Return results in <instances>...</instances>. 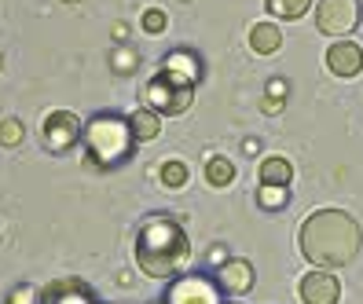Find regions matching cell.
Here are the masks:
<instances>
[{
	"label": "cell",
	"mask_w": 363,
	"mask_h": 304,
	"mask_svg": "<svg viewBox=\"0 0 363 304\" xmlns=\"http://www.w3.org/2000/svg\"><path fill=\"white\" fill-rule=\"evenodd\" d=\"M283 103H286V99H272V96H268V99L261 103V111H264V114H279V111H283Z\"/></svg>",
	"instance_id": "obj_25"
},
{
	"label": "cell",
	"mask_w": 363,
	"mask_h": 304,
	"mask_svg": "<svg viewBox=\"0 0 363 304\" xmlns=\"http://www.w3.org/2000/svg\"><path fill=\"white\" fill-rule=\"evenodd\" d=\"M0 70H4V55H0Z\"/></svg>",
	"instance_id": "obj_29"
},
{
	"label": "cell",
	"mask_w": 363,
	"mask_h": 304,
	"mask_svg": "<svg viewBox=\"0 0 363 304\" xmlns=\"http://www.w3.org/2000/svg\"><path fill=\"white\" fill-rule=\"evenodd\" d=\"M209 260H213V264H217V268H220V264H224V260H231V257H228V249H213V253H209Z\"/></svg>",
	"instance_id": "obj_26"
},
{
	"label": "cell",
	"mask_w": 363,
	"mask_h": 304,
	"mask_svg": "<svg viewBox=\"0 0 363 304\" xmlns=\"http://www.w3.org/2000/svg\"><path fill=\"white\" fill-rule=\"evenodd\" d=\"M297 293H301L305 304H337L341 300V278L327 268H312L301 286H297Z\"/></svg>",
	"instance_id": "obj_10"
},
{
	"label": "cell",
	"mask_w": 363,
	"mask_h": 304,
	"mask_svg": "<svg viewBox=\"0 0 363 304\" xmlns=\"http://www.w3.org/2000/svg\"><path fill=\"white\" fill-rule=\"evenodd\" d=\"M158 180H162V187H169V191H180V187H187V180H191V169H187V162H180V158H165L162 169H158Z\"/></svg>",
	"instance_id": "obj_16"
},
{
	"label": "cell",
	"mask_w": 363,
	"mask_h": 304,
	"mask_svg": "<svg viewBox=\"0 0 363 304\" xmlns=\"http://www.w3.org/2000/svg\"><path fill=\"white\" fill-rule=\"evenodd\" d=\"M327 70L334 77H356L363 70V48L356 40H334L327 48Z\"/></svg>",
	"instance_id": "obj_12"
},
{
	"label": "cell",
	"mask_w": 363,
	"mask_h": 304,
	"mask_svg": "<svg viewBox=\"0 0 363 304\" xmlns=\"http://www.w3.org/2000/svg\"><path fill=\"white\" fill-rule=\"evenodd\" d=\"M264 8H268L275 18H286V23H294V18H301V15L312 8V0H264Z\"/></svg>",
	"instance_id": "obj_18"
},
{
	"label": "cell",
	"mask_w": 363,
	"mask_h": 304,
	"mask_svg": "<svg viewBox=\"0 0 363 304\" xmlns=\"http://www.w3.org/2000/svg\"><path fill=\"white\" fill-rule=\"evenodd\" d=\"M4 304H40V290L37 286H30V282H18V286L8 293V300Z\"/></svg>",
	"instance_id": "obj_22"
},
{
	"label": "cell",
	"mask_w": 363,
	"mask_h": 304,
	"mask_svg": "<svg viewBox=\"0 0 363 304\" xmlns=\"http://www.w3.org/2000/svg\"><path fill=\"white\" fill-rule=\"evenodd\" d=\"M290 202V191L286 187H272V184H261L257 187V206L261 209H283Z\"/></svg>",
	"instance_id": "obj_19"
},
{
	"label": "cell",
	"mask_w": 363,
	"mask_h": 304,
	"mask_svg": "<svg viewBox=\"0 0 363 304\" xmlns=\"http://www.w3.org/2000/svg\"><path fill=\"white\" fill-rule=\"evenodd\" d=\"M143 99L151 111H158L165 118H177V114H187V106L195 103V89H177L165 77H151L143 89Z\"/></svg>",
	"instance_id": "obj_7"
},
{
	"label": "cell",
	"mask_w": 363,
	"mask_h": 304,
	"mask_svg": "<svg viewBox=\"0 0 363 304\" xmlns=\"http://www.w3.org/2000/svg\"><path fill=\"white\" fill-rule=\"evenodd\" d=\"M191 238L184 231V224L169 213H155L140 224L136 235V268L147 278H162V282H173L177 275L187 271L191 264Z\"/></svg>",
	"instance_id": "obj_2"
},
{
	"label": "cell",
	"mask_w": 363,
	"mask_h": 304,
	"mask_svg": "<svg viewBox=\"0 0 363 304\" xmlns=\"http://www.w3.org/2000/svg\"><path fill=\"white\" fill-rule=\"evenodd\" d=\"M297 246L301 257L312 268H345L356 260L363 246V231L345 209H315L305 216L301 231H297Z\"/></svg>",
	"instance_id": "obj_1"
},
{
	"label": "cell",
	"mask_w": 363,
	"mask_h": 304,
	"mask_svg": "<svg viewBox=\"0 0 363 304\" xmlns=\"http://www.w3.org/2000/svg\"><path fill=\"white\" fill-rule=\"evenodd\" d=\"M359 0H319L315 4V30L323 37H349L359 26Z\"/></svg>",
	"instance_id": "obj_6"
},
{
	"label": "cell",
	"mask_w": 363,
	"mask_h": 304,
	"mask_svg": "<svg viewBox=\"0 0 363 304\" xmlns=\"http://www.w3.org/2000/svg\"><path fill=\"white\" fill-rule=\"evenodd\" d=\"M136 62H140V59H136L133 48H118V52H114V70H118V74H133Z\"/></svg>",
	"instance_id": "obj_23"
},
{
	"label": "cell",
	"mask_w": 363,
	"mask_h": 304,
	"mask_svg": "<svg viewBox=\"0 0 363 304\" xmlns=\"http://www.w3.org/2000/svg\"><path fill=\"white\" fill-rule=\"evenodd\" d=\"M231 180H235V165L220 154H209L206 158V184L209 187H228Z\"/></svg>",
	"instance_id": "obj_17"
},
{
	"label": "cell",
	"mask_w": 363,
	"mask_h": 304,
	"mask_svg": "<svg viewBox=\"0 0 363 304\" xmlns=\"http://www.w3.org/2000/svg\"><path fill=\"white\" fill-rule=\"evenodd\" d=\"M257 180H261V184H272V187H290V180H294V165H290V162H286L283 154L261 158Z\"/></svg>",
	"instance_id": "obj_15"
},
{
	"label": "cell",
	"mask_w": 363,
	"mask_h": 304,
	"mask_svg": "<svg viewBox=\"0 0 363 304\" xmlns=\"http://www.w3.org/2000/svg\"><path fill=\"white\" fill-rule=\"evenodd\" d=\"M250 48L257 55H275L283 48V30L275 23H253L250 26Z\"/></svg>",
	"instance_id": "obj_13"
},
{
	"label": "cell",
	"mask_w": 363,
	"mask_h": 304,
	"mask_svg": "<svg viewBox=\"0 0 363 304\" xmlns=\"http://www.w3.org/2000/svg\"><path fill=\"white\" fill-rule=\"evenodd\" d=\"M84 154L96 169H118L121 162H129L136 136H133V125L129 118L121 114H96L84 121Z\"/></svg>",
	"instance_id": "obj_3"
},
{
	"label": "cell",
	"mask_w": 363,
	"mask_h": 304,
	"mask_svg": "<svg viewBox=\"0 0 363 304\" xmlns=\"http://www.w3.org/2000/svg\"><path fill=\"white\" fill-rule=\"evenodd\" d=\"M59 4H81V0H59Z\"/></svg>",
	"instance_id": "obj_28"
},
{
	"label": "cell",
	"mask_w": 363,
	"mask_h": 304,
	"mask_svg": "<svg viewBox=\"0 0 363 304\" xmlns=\"http://www.w3.org/2000/svg\"><path fill=\"white\" fill-rule=\"evenodd\" d=\"M23 136H26V125L18 118H4V121H0V147H18Z\"/></svg>",
	"instance_id": "obj_20"
},
{
	"label": "cell",
	"mask_w": 363,
	"mask_h": 304,
	"mask_svg": "<svg viewBox=\"0 0 363 304\" xmlns=\"http://www.w3.org/2000/svg\"><path fill=\"white\" fill-rule=\"evenodd\" d=\"M40 304H99V300L84 278L59 275V278H48V286L40 290Z\"/></svg>",
	"instance_id": "obj_8"
},
{
	"label": "cell",
	"mask_w": 363,
	"mask_h": 304,
	"mask_svg": "<svg viewBox=\"0 0 363 304\" xmlns=\"http://www.w3.org/2000/svg\"><path fill=\"white\" fill-rule=\"evenodd\" d=\"M286 92H290V84H286V81H279V77L268 81V96H272V99H279V96L286 99Z\"/></svg>",
	"instance_id": "obj_24"
},
{
	"label": "cell",
	"mask_w": 363,
	"mask_h": 304,
	"mask_svg": "<svg viewBox=\"0 0 363 304\" xmlns=\"http://www.w3.org/2000/svg\"><path fill=\"white\" fill-rule=\"evenodd\" d=\"M213 278L220 282V290H224V293L242 297V293H250V290H253V282H257V271H253L250 260L231 257V260H224V264L217 268V275H213Z\"/></svg>",
	"instance_id": "obj_11"
},
{
	"label": "cell",
	"mask_w": 363,
	"mask_h": 304,
	"mask_svg": "<svg viewBox=\"0 0 363 304\" xmlns=\"http://www.w3.org/2000/svg\"><path fill=\"white\" fill-rule=\"evenodd\" d=\"M140 26H143V33L158 37V33H165V26H169V15H165L162 8H147V11L140 15Z\"/></svg>",
	"instance_id": "obj_21"
},
{
	"label": "cell",
	"mask_w": 363,
	"mask_h": 304,
	"mask_svg": "<svg viewBox=\"0 0 363 304\" xmlns=\"http://www.w3.org/2000/svg\"><path fill=\"white\" fill-rule=\"evenodd\" d=\"M162 304H224V290L217 278L199 275V271H184L165 286Z\"/></svg>",
	"instance_id": "obj_4"
},
{
	"label": "cell",
	"mask_w": 363,
	"mask_h": 304,
	"mask_svg": "<svg viewBox=\"0 0 363 304\" xmlns=\"http://www.w3.org/2000/svg\"><path fill=\"white\" fill-rule=\"evenodd\" d=\"M129 125H133L136 143H151V140H158V133H162V114L151 111V106H140V111L129 114Z\"/></svg>",
	"instance_id": "obj_14"
},
{
	"label": "cell",
	"mask_w": 363,
	"mask_h": 304,
	"mask_svg": "<svg viewBox=\"0 0 363 304\" xmlns=\"http://www.w3.org/2000/svg\"><path fill=\"white\" fill-rule=\"evenodd\" d=\"M84 140V121L74 111H52L40 121V143L48 154H67Z\"/></svg>",
	"instance_id": "obj_5"
},
{
	"label": "cell",
	"mask_w": 363,
	"mask_h": 304,
	"mask_svg": "<svg viewBox=\"0 0 363 304\" xmlns=\"http://www.w3.org/2000/svg\"><path fill=\"white\" fill-rule=\"evenodd\" d=\"M242 147H246V154H257V150H261V143H257V140H246Z\"/></svg>",
	"instance_id": "obj_27"
},
{
	"label": "cell",
	"mask_w": 363,
	"mask_h": 304,
	"mask_svg": "<svg viewBox=\"0 0 363 304\" xmlns=\"http://www.w3.org/2000/svg\"><path fill=\"white\" fill-rule=\"evenodd\" d=\"M158 304H162V300H158Z\"/></svg>",
	"instance_id": "obj_30"
},
{
	"label": "cell",
	"mask_w": 363,
	"mask_h": 304,
	"mask_svg": "<svg viewBox=\"0 0 363 304\" xmlns=\"http://www.w3.org/2000/svg\"><path fill=\"white\" fill-rule=\"evenodd\" d=\"M158 77H165L169 84H177V89H195L199 77H202V62L199 55H191L187 48H177L162 59V70Z\"/></svg>",
	"instance_id": "obj_9"
}]
</instances>
